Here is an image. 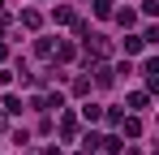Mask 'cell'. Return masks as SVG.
Masks as SVG:
<instances>
[{"label": "cell", "instance_id": "6da1fadb", "mask_svg": "<svg viewBox=\"0 0 159 155\" xmlns=\"http://www.w3.org/2000/svg\"><path fill=\"white\" fill-rule=\"evenodd\" d=\"M78 134V121H73V112H65L60 116V138H73Z\"/></svg>", "mask_w": 159, "mask_h": 155}, {"label": "cell", "instance_id": "7a4b0ae2", "mask_svg": "<svg viewBox=\"0 0 159 155\" xmlns=\"http://www.w3.org/2000/svg\"><path fill=\"white\" fill-rule=\"evenodd\" d=\"M146 103H151L146 91H133V95H129V108H133V112H146Z\"/></svg>", "mask_w": 159, "mask_h": 155}, {"label": "cell", "instance_id": "3957f363", "mask_svg": "<svg viewBox=\"0 0 159 155\" xmlns=\"http://www.w3.org/2000/svg\"><path fill=\"white\" fill-rule=\"evenodd\" d=\"M120 129H125L129 138H138V134H142V121H138V116H120Z\"/></svg>", "mask_w": 159, "mask_h": 155}, {"label": "cell", "instance_id": "277c9868", "mask_svg": "<svg viewBox=\"0 0 159 155\" xmlns=\"http://www.w3.org/2000/svg\"><path fill=\"white\" fill-rule=\"evenodd\" d=\"M112 17L125 26V30H129V26H138V13H133V9H120V13H112Z\"/></svg>", "mask_w": 159, "mask_h": 155}, {"label": "cell", "instance_id": "5b68a950", "mask_svg": "<svg viewBox=\"0 0 159 155\" xmlns=\"http://www.w3.org/2000/svg\"><path fill=\"white\" fill-rule=\"evenodd\" d=\"M39 22H43V17H39L34 9H26V13H22V26H26V30H39Z\"/></svg>", "mask_w": 159, "mask_h": 155}, {"label": "cell", "instance_id": "8992f818", "mask_svg": "<svg viewBox=\"0 0 159 155\" xmlns=\"http://www.w3.org/2000/svg\"><path fill=\"white\" fill-rule=\"evenodd\" d=\"M95 82H99V86H112L116 78H112V69H107V65H99V69H95Z\"/></svg>", "mask_w": 159, "mask_h": 155}, {"label": "cell", "instance_id": "52a82bcc", "mask_svg": "<svg viewBox=\"0 0 159 155\" xmlns=\"http://www.w3.org/2000/svg\"><path fill=\"white\" fill-rule=\"evenodd\" d=\"M116 9H112V0H95V17H112Z\"/></svg>", "mask_w": 159, "mask_h": 155}, {"label": "cell", "instance_id": "ba28073f", "mask_svg": "<svg viewBox=\"0 0 159 155\" xmlns=\"http://www.w3.org/2000/svg\"><path fill=\"white\" fill-rule=\"evenodd\" d=\"M52 17H56V22H65V26H69V22H78V13H73V9H56Z\"/></svg>", "mask_w": 159, "mask_h": 155}, {"label": "cell", "instance_id": "9c48e42d", "mask_svg": "<svg viewBox=\"0 0 159 155\" xmlns=\"http://www.w3.org/2000/svg\"><path fill=\"white\" fill-rule=\"evenodd\" d=\"M4 112H13V116H17V112H22V99H17V95H4Z\"/></svg>", "mask_w": 159, "mask_h": 155}, {"label": "cell", "instance_id": "30bf717a", "mask_svg": "<svg viewBox=\"0 0 159 155\" xmlns=\"http://www.w3.org/2000/svg\"><path fill=\"white\" fill-rule=\"evenodd\" d=\"M99 142H103V151H107V155L120 151V138H116V134H112V138H99Z\"/></svg>", "mask_w": 159, "mask_h": 155}, {"label": "cell", "instance_id": "8fae6325", "mask_svg": "<svg viewBox=\"0 0 159 155\" xmlns=\"http://www.w3.org/2000/svg\"><path fill=\"white\" fill-rule=\"evenodd\" d=\"M125 52H142V35H125Z\"/></svg>", "mask_w": 159, "mask_h": 155}, {"label": "cell", "instance_id": "7c38bea8", "mask_svg": "<svg viewBox=\"0 0 159 155\" xmlns=\"http://www.w3.org/2000/svg\"><path fill=\"white\" fill-rule=\"evenodd\" d=\"M82 116H86V121H99L103 112H99V103H86V108H82Z\"/></svg>", "mask_w": 159, "mask_h": 155}, {"label": "cell", "instance_id": "4fadbf2b", "mask_svg": "<svg viewBox=\"0 0 159 155\" xmlns=\"http://www.w3.org/2000/svg\"><path fill=\"white\" fill-rule=\"evenodd\" d=\"M142 43H159V26H146L142 30Z\"/></svg>", "mask_w": 159, "mask_h": 155}, {"label": "cell", "instance_id": "5bb4252c", "mask_svg": "<svg viewBox=\"0 0 159 155\" xmlns=\"http://www.w3.org/2000/svg\"><path fill=\"white\" fill-rule=\"evenodd\" d=\"M56 60H73V43H60L56 48Z\"/></svg>", "mask_w": 159, "mask_h": 155}, {"label": "cell", "instance_id": "9a60e30c", "mask_svg": "<svg viewBox=\"0 0 159 155\" xmlns=\"http://www.w3.org/2000/svg\"><path fill=\"white\" fill-rule=\"evenodd\" d=\"M0 4H4V0H0Z\"/></svg>", "mask_w": 159, "mask_h": 155}]
</instances>
